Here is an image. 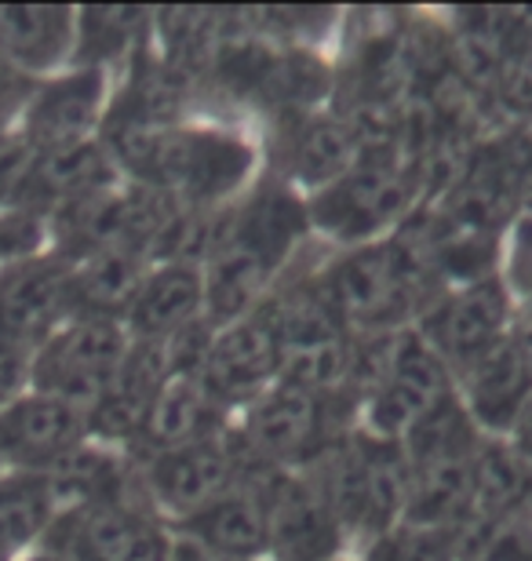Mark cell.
I'll return each mask as SVG.
<instances>
[{
  "instance_id": "d590c367",
  "label": "cell",
  "mask_w": 532,
  "mask_h": 561,
  "mask_svg": "<svg viewBox=\"0 0 532 561\" xmlns=\"http://www.w3.org/2000/svg\"><path fill=\"white\" fill-rule=\"evenodd\" d=\"M514 343H518V351H522L529 357V365H532V299H529V310H525V318H522V329H518V335H514Z\"/></svg>"
},
{
  "instance_id": "5b68a950",
  "label": "cell",
  "mask_w": 532,
  "mask_h": 561,
  "mask_svg": "<svg viewBox=\"0 0 532 561\" xmlns=\"http://www.w3.org/2000/svg\"><path fill=\"white\" fill-rule=\"evenodd\" d=\"M281 362H285L281 343L267 313L259 310L248 321L226 329L219 340H212L197 376L212 401H245L281 376Z\"/></svg>"
},
{
  "instance_id": "30bf717a",
  "label": "cell",
  "mask_w": 532,
  "mask_h": 561,
  "mask_svg": "<svg viewBox=\"0 0 532 561\" xmlns=\"http://www.w3.org/2000/svg\"><path fill=\"white\" fill-rule=\"evenodd\" d=\"M532 492L529 463L507 445H478L471 459V496L460 522V551L482 540H496V525L525 503Z\"/></svg>"
},
{
  "instance_id": "d6a6232c",
  "label": "cell",
  "mask_w": 532,
  "mask_h": 561,
  "mask_svg": "<svg viewBox=\"0 0 532 561\" xmlns=\"http://www.w3.org/2000/svg\"><path fill=\"white\" fill-rule=\"evenodd\" d=\"M514 274L529 280L532 274V216L522 222V230H518V244H514Z\"/></svg>"
},
{
  "instance_id": "8992f818",
  "label": "cell",
  "mask_w": 532,
  "mask_h": 561,
  "mask_svg": "<svg viewBox=\"0 0 532 561\" xmlns=\"http://www.w3.org/2000/svg\"><path fill=\"white\" fill-rule=\"evenodd\" d=\"M441 398H449V379L441 357L416 335H398L390 373L372 394V426L390 442L394 434L409 431Z\"/></svg>"
},
{
  "instance_id": "83f0119b",
  "label": "cell",
  "mask_w": 532,
  "mask_h": 561,
  "mask_svg": "<svg viewBox=\"0 0 532 561\" xmlns=\"http://www.w3.org/2000/svg\"><path fill=\"white\" fill-rule=\"evenodd\" d=\"M146 22V15L139 8H95L84 15V33H88V44L99 41L103 55L124 48V41L132 37Z\"/></svg>"
},
{
  "instance_id": "ac0fdd59",
  "label": "cell",
  "mask_w": 532,
  "mask_h": 561,
  "mask_svg": "<svg viewBox=\"0 0 532 561\" xmlns=\"http://www.w3.org/2000/svg\"><path fill=\"white\" fill-rule=\"evenodd\" d=\"M186 540L201 543L212 554L252 561L256 554L270 551L267 536V514L259 496L248 492H226V496L212 500L208 507L186 518Z\"/></svg>"
},
{
  "instance_id": "2e32d148",
  "label": "cell",
  "mask_w": 532,
  "mask_h": 561,
  "mask_svg": "<svg viewBox=\"0 0 532 561\" xmlns=\"http://www.w3.org/2000/svg\"><path fill=\"white\" fill-rule=\"evenodd\" d=\"M99 95H103V73L99 70H81L52 84L30 110L26 142L33 146V153H52L84 142V131L95 121Z\"/></svg>"
},
{
  "instance_id": "4fadbf2b",
  "label": "cell",
  "mask_w": 532,
  "mask_h": 561,
  "mask_svg": "<svg viewBox=\"0 0 532 561\" xmlns=\"http://www.w3.org/2000/svg\"><path fill=\"white\" fill-rule=\"evenodd\" d=\"M73 561H168V540L139 511L99 503L77 514Z\"/></svg>"
},
{
  "instance_id": "9c48e42d",
  "label": "cell",
  "mask_w": 532,
  "mask_h": 561,
  "mask_svg": "<svg viewBox=\"0 0 532 561\" xmlns=\"http://www.w3.org/2000/svg\"><path fill=\"white\" fill-rule=\"evenodd\" d=\"M150 492L176 514H197L212 500L226 496L234 481V456L219 442L201 437V442L157 453L146 470Z\"/></svg>"
},
{
  "instance_id": "d6986e66",
  "label": "cell",
  "mask_w": 532,
  "mask_h": 561,
  "mask_svg": "<svg viewBox=\"0 0 532 561\" xmlns=\"http://www.w3.org/2000/svg\"><path fill=\"white\" fill-rule=\"evenodd\" d=\"M212 409L215 401L208 398L197 373H172L154 394L139 437L154 453H168V448L201 442V437H208Z\"/></svg>"
},
{
  "instance_id": "836d02e7",
  "label": "cell",
  "mask_w": 532,
  "mask_h": 561,
  "mask_svg": "<svg viewBox=\"0 0 532 561\" xmlns=\"http://www.w3.org/2000/svg\"><path fill=\"white\" fill-rule=\"evenodd\" d=\"M514 437H518V448H514V453L522 456L525 463H532V398L525 401L522 416H518V423H514Z\"/></svg>"
},
{
  "instance_id": "44dd1931",
  "label": "cell",
  "mask_w": 532,
  "mask_h": 561,
  "mask_svg": "<svg viewBox=\"0 0 532 561\" xmlns=\"http://www.w3.org/2000/svg\"><path fill=\"white\" fill-rule=\"evenodd\" d=\"M73 33V15L66 8H0V59L22 70H48L63 59Z\"/></svg>"
},
{
  "instance_id": "ba28073f",
  "label": "cell",
  "mask_w": 532,
  "mask_h": 561,
  "mask_svg": "<svg viewBox=\"0 0 532 561\" xmlns=\"http://www.w3.org/2000/svg\"><path fill=\"white\" fill-rule=\"evenodd\" d=\"M73 307V271L59 263H22L0 277V340L26 346L48 335Z\"/></svg>"
},
{
  "instance_id": "3957f363",
  "label": "cell",
  "mask_w": 532,
  "mask_h": 561,
  "mask_svg": "<svg viewBox=\"0 0 532 561\" xmlns=\"http://www.w3.org/2000/svg\"><path fill=\"white\" fill-rule=\"evenodd\" d=\"M252 168V150L230 136L215 131H172L157 150L154 172L146 183L157 190H179L186 201L205 205L241 183Z\"/></svg>"
},
{
  "instance_id": "5bb4252c",
  "label": "cell",
  "mask_w": 532,
  "mask_h": 561,
  "mask_svg": "<svg viewBox=\"0 0 532 561\" xmlns=\"http://www.w3.org/2000/svg\"><path fill=\"white\" fill-rule=\"evenodd\" d=\"M467 394L474 416L493 431L518 423L525 401L532 398V365L514 340L500 335L474 362H467Z\"/></svg>"
},
{
  "instance_id": "7c38bea8",
  "label": "cell",
  "mask_w": 532,
  "mask_h": 561,
  "mask_svg": "<svg viewBox=\"0 0 532 561\" xmlns=\"http://www.w3.org/2000/svg\"><path fill=\"white\" fill-rule=\"evenodd\" d=\"M507 321V291L500 280H474L456 296H449L430 313L427 332L438 351L456 362H474L485 346L500 340Z\"/></svg>"
},
{
  "instance_id": "d4e9b609",
  "label": "cell",
  "mask_w": 532,
  "mask_h": 561,
  "mask_svg": "<svg viewBox=\"0 0 532 561\" xmlns=\"http://www.w3.org/2000/svg\"><path fill=\"white\" fill-rule=\"evenodd\" d=\"M350 157H354V136L339 121H325V117L303 121L288 139L292 172L307 179V183L332 186L336 179L347 175Z\"/></svg>"
},
{
  "instance_id": "e0dca14e",
  "label": "cell",
  "mask_w": 532,
  "mask_h": 561,
  "mask_svg": "<svg viewBox=\"0 0 532 561\" xmlns=\"http://www.w3.org/2000/svg\"><path fill=\"white\" fill-rule=\"evenodd\" d=\"M205 302V280L190 263H168L143 280L135 296L128 321L139 340H168L194 321L197 307Z\"/></svg>"
},
{
  "instance_id": "8fae6325",
  "label": "cell",
  "mask_w": 532,
  "mask_h": 561,
  "mask_svg": "<svg viewBox=\"0 0 532 561\" xmlns=\"http://www.w3.org/2000/svg\"><path fill=\"white\" fill-rule=\"evenodd\" d=\"M328 434V405L325 394L278 383L252 409L248 420V442L256 453L270 459H307L318 453Z\"/></svg>"
},
{
  "instance_id": "7a4b0ae2",
  "label": "cell",
  "mask_w": 532,
  "mask_h": 561,
  "mask_svg": "<svg viewBox=\"0 0 532 561\" xmlns=\"http://www.w3.org/2000/svg\"><path fill=\"white\" fill-rule=\"evenodd\" d=\"M124 357H128V340L110 318H81L73 329L55 335L48 351L41 354L33 379L41 394L59 398L81 412L92 409L117 379Z\"/></svg>"
},
{
  "instance_id": "4dcf8cb0",
  "label": "cell",
  "mask_w": 532,
  "mask_h": 561,
  "mask_svg": "<svg viewBox=\"0 0 532 561\" xmlns=\"http://www.w3.org/2000/svg\"><path fill=\"white\" fill-rule=\"evenodd\" d=\"M26 351H22L19 343H8L0 340V401H8L15 390L26 383Z\"/></svg>"
},
{
  "instance_id": "603a6c76",
  "label": "cell",
  "mask_w": 532,
  "mask_h": 561,
  "mask_svg": "<svg viewBox=\"0 0 532 561\" xmlns=\"http://www.w3.org/2000/svg\"><path fill=\"white\" fill-rule=\"evenodd\" d=\"M143 263L128 249L88 252L81 271H73V307L88 310V318L128 313L143 288Z\"/></svg>"
},
{
  "instance_id": "4316f807",
  "label": "cell",
  "mask_w": 532,
  "mask_h": 561,
  "mask_svg": "<svg viewBox=\"0 0 532 561\" xmlns=\"http://www.w3.org/2000/svg\"><path fill=\"white\" fill-rule=\"evenodd\" d=\"M52 518V503L41 478L4 481L0 485V551L30 543Z\"/></svg>"
},
{
  "instance_id": "ffe728a7",
  "label": "cell",
  "mask_w": 532,
  "mask_h": 561,
  "mask_svg": "<svg viewBox=\"0 0 532 561\" xmlns=\"http://www.w3.org/2000/svg\"><path fill=\"white\" fill-rule=\"evenodd\" d=\"M278 266V260L270 252H263L259 244L237 238L230 230L223 238V244L212 255V271L205 280V307L208 318L215 324H226L234 318H241L248 302L256 299V291L267 285L270 271Z\"/></svg>"
},
{
  "instance_id": "1f68e13d",
  "label": "cell",
  "mask_w": 532,
  "mask_h": 561,
  "mask_svg": "<svg viewBox=\"0 0 532 561\" xmlns=\"http://www.w3.org/2000/svg\"><path fill=\"white\" fill-rule=\"evenodd\" d=\"M22 103V77L15 73V66L0 59V125L11 117V110Z\"/></svg>"
},
{
  "instance_id": "277c9868",
  "label": "cell",
  "mask_w": 532,
  "mask_h": 561,
  "mask_svg": "<svg viewBox=\"0 0 532 561\" xmlns=\"http://www.w3.org/2000/svg\"><path fill=\"white\" fill-rule=\"evenodd\" d=\"M405 201H409V179L398 172V164L387 157H369L314 201V216L325 230L354 241L390 222Z\"/></svg>"
},
{
  "instance_id": "7402d4cb",
  "label": "cell",
  "mask_w": 532,
  "mask_h": 561,
  "mask_svg": "<svg viewBox=\"0 0 532 561\" xmlns=\"http://www.w3.org/2000/svg\"><path fill=\"white\" fill-rule=\"evenodd\" d=\"M263 313H267L270 329H274L278 343H281V357L321 351V346L343 340V329H347L343 318H339V310L332 307V299H328L321 280L318 285H303L296 291H288V296L274 299Z\"/></svg>"
},
{
  "instance_id": "8d00e7d4",
  "label": "cell",
  "mask_w": 532,
  "mask_h": 561,
  "mask_svg": "<svg viewBox=\"0 0 532 561\" xmlns=\"http://www.w3.org/2000/svg\"><path fill=\"white\" fill-rule=\"evenodd\" d=\"M37 561H59V558H37Z\"/></svg>"
},
{
  "instance_id": "f546056e",
  "label": "cell",
  "mask_w": 532,
  "mask_h": 561,
  "mask_svg": "<svg viewBox=\"0 0 532 561\" xmlns=\"http://www.w3.org/2000/svg\"><path fill=\"white\" fill-rule=\"evenodd\" d=\"M33 146L26 139H0V205L26 186V175L33 168Z\"/></svg>"
},
{
  "instance_id": "cb8c5ba5",
  "label": "cell",
  "mask_w": 532,
  "mask_h": 561,
  "mask_svg": "<svg viewBox=\"0 0 532 561\" xmlns=\"http://www.w3.org/2000/svg\"><path fill=\"white\" fill-rule=\"evenodd\" d=\"M106 183H110V157L92 142H77L66 146V150L33 157V168L22 190H30L41 201L70 205V201L99 194Z\"/></svg>"
},
{
  "instance_id": "f1b7e54d",
  "label": "cell",
  "mask_w": 532,
  "mask_h": 561,
  "mask_svg": "<svg viewBox=\"0 0 532 561\" xmlns=\"http://www.w3.org/2000/svg\"><path fill=\"white\" fill-rule=\"evenodd\" d=\"M500 84L503 103H511L522 114H532V26L500 62Z\"/></svg>"
},
{
  "instance_id": "9a60e30c",
  "label": "cell",
  "mask_w": 532,
  "mask_h": 561,
  "mask_svg": "<svg viewBox=\"0 0 532 561\" xmlns=\"http://www.w3.org/2000/svg\"><path fill=\"white\" fill-rule=\"evenodd\" d=\"M81 431L84 420L73 405H66L59 398L37 394L11 405L8 412H0V453L48 467L52 459L77 448Z\"/></svg>"
},
{
  "instance_id": "484cf974",
  "label": "cell",
  "mask_w": 532,
  "mask_h": 561,
  "mask_svg": "<svg viewBox=\"0 0 532 561\" xmlns=\"http://www.w3.org/2000/svg\"><path fill=\"white\" fill-rule=\"evenodd\" d=\"M478 442H474L471 420L463 416V409L449 398H441L434 409H427L420 420H416L409 431H405V459H409V470H420L430 463H441V459H456V456H471Z\"/></svg>"
},
{
  "instance_id": "e575fe53",
  "label": "cell",
  "mask_w": 532,
  "mask_h": 561,
  "mask_svg": "<svg viewBox=\"0 0 532 561\" xmlns=\"http://www.w3.org/2000/svg\"><path fill=\"white\" fill-rule=\"evenodd\" d=\"M176 561H237V558L212 554V551H205V547H201V543L186 540V543H179V547H176Z\"/></svg>"
},
{
  "instance_id": "52a82bcc",
  "label": "cell",
  "mask_w": 532,
  "mask_h": 561,
  "mask_svg": "<svg viewBox=\"0 0 532 561\" xmlns=\"http://www.w3.org/2000/svg\"><path fill=\"white\" fill-rule=\"evenodd\" d=\"M267 514L270 551L281 561H328L336 551L339 525L325 496L296 478H274L259 496Z\"/></svg>"
},
{
  "instance_id": "6da1fadb",
  "label": "cell",
  "mask_w": 532,
  "mask_h": 561,
  "mask_svg": "<svg viewBox=\"0 0 532 561\" xmlns=\"http://www.w3.org/2000/svg\"><path fill=\"white\" fill-rule=\"evenodd\" d=\"M423 274V263L409 244H369L343 263H336L321 280L343 324L387 329L409 310L412 288Z\"/></svg>"
}]
</instances>
